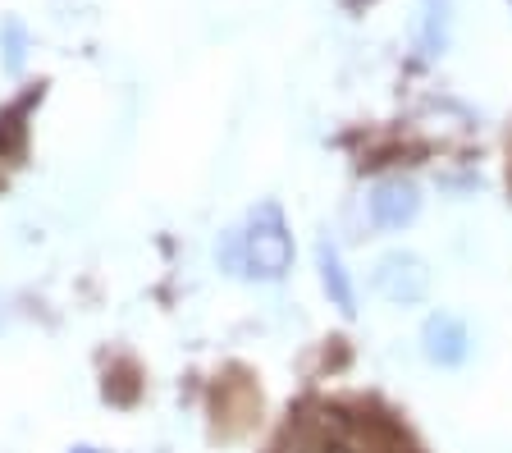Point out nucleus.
<instances>
[{
    "label": "nucleus",
    "instance_id": "obj_1",
    "mask_svg": "<svg viewBox=\"0 0 512 453\" xmlns=\"http://www.w3.org/2000/svg\"><path fill=\"white\" fill-rule=\"evenodd\" d=\"M215 257L234 275H252V280H284L288 266H293V234L284 225V211L279 202H261L252 206L243 229H229L220 238Z\"/></svg>",
    "mask_w": 512,
    "mask_h": 453
},
{
    "label": "nucleus",
    "instance_id": "obj_2",
    "mask_svg": "<svg viewBox=\"0 0 512 453\" xmlns=\"http://www.w3.org/2000/svg\"><path fill=\"white\" fill-rule=\"evenodd\" d=\"M375 289H380V298L389 302H421L430 293V270L426 261L416 257V252H384L380 261H375Z\"/></svg>",
    "mask_w": 512,
    "mask_h": 453
},
{
    "label": "nucleus",
    "instance_id": "obj_3",
    "mask_svg": "<svg viewBox=\"0 0 512 453\" xmlns=\"http://www.w3.org/2000/svg\"><path fill=\"white\" fill-rule=\"evenodd\" d=\"M366 211H371L375 229H407L416 216H421V193H416L412 179H380L366 197Z\"/></svg>",
    "mask_w": 512,
    "mask_h": 453
},
{
    "label": "nucleus",
    "instance_id": "obj_4",
    "mask_svg": "<svg viewBox=\"0 0 512 453\" xmlns=\"http://www.w3.org/2000/svg\"><path fill=\"white\" fill-rule=\"evenodd\" d=\"M421 353L435 362V367H462L471 353V330L462 316L453 312H435L421 325Z\"/></svg>",
    "mask_w": 512,
    "mask_h": 453
},
{
    "label": "nucleus",
    "instance_id": "obj_5",
    "mask_svg": "<svg viewBox=\"0 0 512 453\" xmlns=\"http://www.w3.org/2000/svg\"><path fill=\"white\" fill-rule=\"evenodd\" d=\"M316 266H320V284H325V293H330L334 307L348 312V316L357 312V293H352V280H348V270H343V261H339V248H334L330 238H320Z\"/></svg>",
    "mask_w": 512,
    "mask_h": 453
},
{
    "label": "nucleus",
    "instance_id": "obj_6",
    "mask_svg": "<svg viewBox=\"0 0 512 453\" xmlns=\"http://www.w3.org/2000/svg\"><path fill=\"white\" fill-rule=\"evenodd\" d=\"M453 5L448 0H421V14H416V46L421 55H439L448 46V23H453Z\"/></svg>",
    "mask_w": 512,
    "mask_h": 453
},
{
    "label": "nucleus",
    "instance_id": "obj_7",
    "mask_svg": "<svg viewBox=\"0 0 512 453\" xmlns=\"http://www.w3.org/2000/svg\"><path fill=\"white\" fill-rule=\"evenodd\" d=\"M5 42H10L5 60H10V69L19 74V69H23V28H19V23H5Z\"/></svg>",
    "mask_w": 512,
    "mask_h": 453
},
{
    "label": "nucleus",
    "instance_id": "obj_8",
    "mask_svg": "<svg viewBox=\"0 0 512 453\" xmlns=\"http://www.w3.org/2000/svg\"><path fill=\"white\" fill-rule=\"evenodd\" d=\"M69 453H101V449H92V444H78V449H69Z\"/></svg>",
    "mask_w": 512,
    "mask_h": 453
},
{
    "label": "nucleus",
    "instance_id": "obj_9",
    "mask_svg": "<svg viewBox=\"0 0 512 453\" xmlns=\"http://www.w3.org/2000/svg\"><path fill=\"white\" fill-rule=\"evenodd\" d=\"M508 179H512V165H508Z\"/></svg>",
    "mask_w": 512,
    "mask_h": 453
}]
</instances>
